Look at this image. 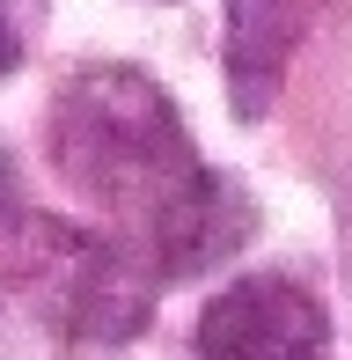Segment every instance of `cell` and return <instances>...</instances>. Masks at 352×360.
I'll use <instances>...</instances> for the list:
<instances>
[{"instance_id":"obj_3","label":"cell","mask_w":352,"mask_h":360,"mask_svg":"<svg viewBox=\"0 0 352 360\" xmlns=\"http://www.w3.org/2000/svg\"><path fill=\"white\" fill-rule=\"evenodd\" d=\"M191 353L198 360H323L330 309L286 272H250L198 309Z\"/></svg>"},{"instance_id":"obj_5","label":"cell","mask_w":352,"mask_h":360,"mask_svg":"<svg viewBox=\"0 0 352 360\" xmlns=\"http://www.w3.org/2000/svg\"><path fill=\"white\" fill-rule=\"evenodd\" d=\"M323 0H228L220 15V59H228V103L243 125L271 118L301 37L316 30Z\"/></svg>"},{"instance_id":"obj_2","label":"cell","mask_w":352,"mask_h":360,"mask_svg":"<svg viewBox=\"0 0 352 360\" xmlns=\"http://www.w3.org/2000/svg\"><path fill=\"white\" fill-rule=\"evenodd\" d=\"M29 250H37L44 316H52V331L74 338V346H125V338H140L147 316H154V294L169 287L140 228H59V221H37Z\"/></svg>"},{"instance_id":"obj_1","label":"cell","mask_w":352,"mask_h":360,"mask_svg":"<svg viewBox=\"0 0 352 360\" xmlns=\"http://www.w3.org/2000/svg\"><path fill=\"white\" fill-rule=\"evenodd\" d=\"M44 147H52V169L74 199H88L95 214H110L118 228H140V236L205 169L169 89L147 67H118V59L74 67L59 81Z\"/></svg>"},{"instance_id":"obj_4","label":"cell","mask_w":352,"mask_h":360,"mask_svg":"<svg viewBox=\"0 0 352 360\" xmlns=\"http://www.w3.org/2000/svg\"><path fill=\"white\" fill-rule=\"evenodd\" d=\"M250 236H257V199H250L235 176L198 169L162 214H154L147 250H154V265H162V280H198V272L228 265Z\"/></svg>"},{"instance_id":"obj_6","label":"cell","mask_w":352,"mask_h":360,"mask_svg":"<svg viewBox=\"0 0 352 360\" xmlns=\"http://www.w3.org/2000/svg\"><path fill=\"white\" fill-rule=\"evenodd\" d=\"M22 44H29V30L0 15V74H15V67H22Z\"/></svg>"}]
</instances>
